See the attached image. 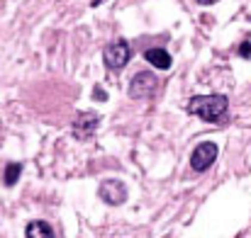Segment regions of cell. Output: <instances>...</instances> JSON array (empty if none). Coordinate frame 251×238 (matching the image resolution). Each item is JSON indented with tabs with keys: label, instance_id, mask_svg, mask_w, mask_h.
<instances>
[{
	"label": "cell",
	"instance_id": "7a4b0ae2",
	"mask_svg": "<svg viewBox=\"0 0 251 238\" xmlns=\"http://www.w3.org/2000/svg\"><path fill=\"white\" fill-rule=\"evenodd\" d=\"M132 59V49H129V42L127 39H115L110 42L105 49H102V64L110 68V71H120L129 64Z\"/></svg>",
	"mask_w": 251,
	"mask_h": 238
},
{
	"label": "cell",
	"instance_id": "52a82bcc",
	"mask_svg": "<svg viewBox=\"0 0 251 238\" xmlns=\"http://www.w3.org/2000/svg\"><path fill=\"white\" fill-rule=\"evenodd\" d=\"M144 59H147L154 68H159V71H168V68H171V54H168L166 49H149V51L144 54Z\"/></svg>",
	"mask_w": 251,
	"mask_h": 238
},
{
	"label": "cell",
	"instance_id": "8992f818",
	"mask_svg": "<svg viewBox=\"0 0 251 238\" xmlns=\"http://www.w3.org/2000/svg\"><path fill=\"white\" fill-rule=\"evenodd\" d=\"M98 195L110 207H120V204L127 202V187H125L122 180H105V182H100Z\"/></svg>",
	"mask_w": 251,
	"mask_h": 238
},
{
	"label": "cell",
	"instance_id": "ba28073f",
	"mask_svg": "<svg viewBox=\"0 0 251 238\" xmlns=\"http://www.w3.org/2000/svg\"><path fill=\"white\" fill-rule=\"evenodd\" d=\"M25 236L27 238H54V229L47 224V221H32V224H27V229H25Z\"/></svg>",
	"mask_w": 251,
	"mask_h": 238
},
{
	"label": "cell",
	"instance_id": "9c48e42d",
	"mask_svg": "<svg viewBox=\"0 0 251 238\" xmlns=\"http://www.w3.org/2000/svg\"><path fill=\"white\" fill-rule=\"evenodd\" d=\"M20 173H22V165H20V163H10V165L5 168V185H7V187H12V185L17 182Z\"/></svg>",
	"mask_w": 251,
	"mask_h": 238
},
{
	"label": "cell",
	"instance_id": "6da1fadb",
	"mask_svg": "<svg viewBox=\"0 0 251 238\" xmlns=\"http://www.w3.org/2000/svg\"><path fill=\"white\" fill-rule=\"evenodd\" d=\"M227 107H229V100L225 95H195L188 100V114H195L205 122H222L227 117Z\"/></svg>",
	"mask_w": 251,
	"mask_h": 238
},
{
	"label": "cell",
	"instance_id": "30bf717a",
	"mask_svg": "<svg viewBox=\"0 0 251 238\" xmlns=\"http://www.w3.org/2000/svg\"><path fill=\"white\" fill-rule=\"evenodd\" d=\"M239 56H244V59H251V42H244V44L239 46Z\"/></svg>",
	"mask_w": 251,
	"mask_h": 238
},
{
	"label": "cell",
	"instance_id": "7c38bea8",
	"mask_svg": "<svg viewBox=\"0 0 251 238\" xmlns=\"http://www.w3.org/2000/svg\"><path fill=\"white\" fill-rule=\"evenodd\" d=\"M195 2H200V5H215L217 0H195Z\"/></svg>",
	"mask_w": 251,
	"mask_h": 238
},
{
	"label": "cell",
	"instance_id": "5b68a950",
	"mask_svg": "<svg viewBox=\"0 0 251 238\" xmlns=\"http://www.w3.org/2000/svg\"><path fill=\"white\" fill-rule=\"evenodd\" d=\"M98 127H100V114L98 112H81V114H76V119L71 124V131H74L76 139L88 141V139H93Z\"/></svg>",
	"mask_w": 251,
	"mask_h": 238
},
{
	"label": "cell",
	"instance_id": "277c9868",
	"mask_svg": "<svg viewBox=\"0 0 251 238\" xmlns=\"http://www.w3.org/2000/svg\"><path fill=\"white\" fill-rule=\"evenodd\" d=\"M217 153H220V149H217L215 141H202V144H198V146L193 149V153H190V168H193L195 173H205V170L217 160Z\"/></svg>",
	"mask_w": 251,
	"mask_h": 238
},
{
	"label": "cell",
	"instance_id": "3957f363",
	"mask_svg": "<svg viewBox=\"0 0 251 238\" xmlns=\"http://www.w3.org/2000/svg\"><path fill=\"white\" fill-rule=\"evenodd\" d=\"M156 90H159V80H156L154 73H149V71L137 73V76L132 78V83H129V97H132V100H147V97H154Z\"/></svg>",
	"mask_w": 251,
	"mask_h": 238
},
{
	"label": "cell",
	"instance_id": "8fae6325",
	"mask_svg": "<svg viewBox=\"0 0 251 238\" xmlns=\"http://www.w3.org/2000/svg\"><path fill=\"white\" fill-rule=\"evenodd\" d=\"M93 97H95V100H105V97H107V95H105V92H102V90H95V92H93Z\"/></svg>",
	"mask_w": 251,
	"mask_h": 238
}]
</instances>
